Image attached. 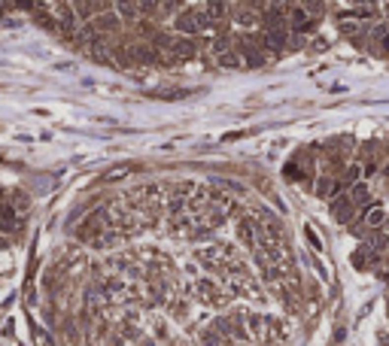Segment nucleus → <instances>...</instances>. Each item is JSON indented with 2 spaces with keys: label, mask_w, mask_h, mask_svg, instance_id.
I'll return each mask as SVG.
<instances>
[{
  "label": "nucleus",
  "mask_w": 389,
  "mask_h": 346,
  "mask_svg": "<svg viewBox=\"0 0 389 346\" xmlns=\"http://www.w3.org/2000/svg\"><path fill=\"white\" fill-rule=\"evenodd\" d=\"M246 331H250V337H261V334H268V316L246 313Z\"/></svg>",
  "instance_id": "ddd939ff"
},
{
  "label": "nucleus",
  "mask_w": 389,
  "mask_h": 346,
  "mask_svg": "<svg viewBox=\"0 0 389 346\" xmlns=\"http://www.w3.org/2000/svg\"><path fill=\"white\" fill-rule=\"evenodd\" d=\"M231 22H234L237 28H243V31H250V28H256V25L261 22V15H259V9H256V6L240 3L237 9H231Z\"/></svg>",
  "instance_id": "423d86ee"
},
{
  "label": "nucleus",
  "mask_w": 389,
  "mask_h": 346,
  "mask_svg": "<svg viewBox=\"0 0 389 346\" xmlns=\"http://www.w3.org/2000/svg\"><path fill=\"white\" fill-rule=\"evenodd\" d=\"M116 12L125 18V22H134L137 15H143V12H140V3H137V0H116Z\"/></svg>",
  "instance_id": "dca6fc26"
},
{
  "label": "nucleus",
  "mask_w": 389,
  "mask_h": 346,
  "mask_svg": "<svg viewBox=\"0 0 389 346\" xmlns=\"http://www.w3.org/2000/svg\"><path fill=\"white\" fill-rule=\"evenodd\" d=\"M289 3L292 0H264V6H286L289 9Z\"/></svg>",
  "instance_id": "aec40b11"
},
{
  "label": "nucleus",
  "mask_w": 389,
  "mask_h": 346,
  "mask_svg": "<svg viewBox=\"0 0 389 346\" xmlns=\"http://www.w3.org/2000/svg\"><path fill=\"white\" fill-rule=\"evenodd\" d=\"M298 3H301L304 9H310V15H320V12H323V3H325V0H298Z\"/></svg>",
  "instance_id": "6ab92c4d"
},
{
  "label": "nucleus",
  "mask_w": 389,
  "mask_h": 346,
  "mask_svg": "<svg viewBox=\"0 0 389 346\" xmlns=\"http://www.w3.org/2000/svg\"><path fill=\"white\" fill-rule=\"evenodd\" d=\"M216 64L225 67V70H237V67H243V55H240L237 49H228V52L216 55Z\"/></svg>",
  "instance_id": "2eb2a0df"
},
{
  "label": "nucleus",
  "mask_w": 389,
  "mask_h": 346,
  "mask_svg": "<svg viewBox=\"0 0 389 346\" xmlns=\"http://www.w3.org/2000/svg\"><path fill=\"white\" fill-rule=\"evenodd\" d=\"M383 15H386V22H389V0H386V6H383Z\"/></svg>",
  "instance_id": "412c9836"
},
{
  "label": "nucleus",
  "mask_w": 389,
  "mask_h": 346,
  "mask_svg": "<svg viewBox=\"0 0 389 346\" xmlns=\"http://www.w3.org/2000/svg\"><path fill=\"white\" fill-rule=\"evenodd\" d=\"M19 231V210L9 200H0V234H15Z\"/></svg>",
  "instance_id": "6e6552de"
},
{
  "label": "nucleus",
  "mask_w": 389,
  "mask_h": 346,
  "mask_svg": "<svg viewBox=\"0 0 389 346\" xmlns=\"http://www.w3.org/2000/svg\"><path fill=\"white\" fill-rule=\"evenodd\" d=\"M194 291H198V298H201L204 304H222V301H225L222 288H219L213 280H198V283H194Z\"/></svg>",
  "instance_id": "1a4fd4ad"
},
{
  "label": "nucleus",
  "mask_w": 389,
  "mask_h": 346,
  "mask_svg": "<svg viewBox=\"0 0 389 346\" xmlns=\"http://www.w3.org/2000/svg\"><path fill=\"white\" fill-rule=\"evenodd\" d=\"M289 28L292 31H298V33H307V31H313V25H316V15H310V9H304L301 3H289Z\"/></svg>",
  "instance_id": "39448f33"
},
{
  "label": "nucleus",
  "mask_w": 389,
  "mask_h": 346,
  "mask_svg": "<svg viewBox=\"0 0 389 346\" xmlns=\"http://www.w3.org/2000/svg\"><path fill=\"white\" fill-rule=\"evenodd\" d=\"M237 240L246 246V249H256L259 246V234H261V222L256 216H240L237 219Z\"/></svg>",
  "instance_id": "20e7f679"
},
{
  "label": "nucleus",
  "mask_w": 389,
  "mask_h": 346,
  "mask_svg": "<svg viewBox=\"0 0 389 346\" xmlns=\"http://www.w3.org/2000/svg\"><path fill=\"white\" fill-rule=\"evenodd\" d=\"M362 176H365V173H362V164H344V170L338 173V179H341V186H344V189L356 186Z\"/></svg>",
  "instance_id": "4468645a"
},
{
  "label": "nucleus",
  "mask_w": 389,
  "mask_h": 346,
  "mask_svg": "<svg viewBox=\"0 0 389 346\" xmlns=\"http://www.w3.org/2000/svg\"><path fill=\"white\" fill-rule=\"evenodd\" d=\"M374 18V15H380V9H377V0H359V3H353L341 18Z\"/></svg>",
  "instance_id": "9b49d317"
},
{
  "label": "nucleus",
  "mask_w": 389,
  "mask_h": 346,
  "mask_svg": "<svg viewBox=\"0 0 389 346\" xmlns=\"http://www.w3.org/2000/svg\"><path fill=\"white\" fill-rule=\"evenodd\" d=\"M92 28L97 33H116L122 28V15L119 12H100V15L92 18Z\"/></svg>",
  "instance_id": "9d476101"
},
{
  "label": "nucleus",
  "mask_w": 389,
  "mask_h": 346,
  "mask_svg": "<svg viewBox=\"0 0 389 346\" xmlns=\"http://www.w3.org/2000/svg\"><path fill=\"white\" fill-rule=\"evenodd\" d=\"M201 6H204V12H207V18H210L213 28H222L228 18H231V9H228L225 0H207V3H201Z\"/></svg>",
  "instance_id": "0eeeda50"
},
{
  "label": "nucleus",
  "mask_w": 389,
  "mask_h": 346,
  "mask_svg": "<svg viewBox=\"0 0 389 346\" xmlns=\"http://www.w3.org/2000/svg\"><path fill=\"white\" fill-rule=\"evenodd\" d=\"M304 237H307V243L313 252H323V240H320V234L313 231V225H304Z\"/></svg>",
  "instance_id": "a211bd4d"
},
{
  "label": "nucleus",
  "mask_w": 389,
  "mask_h": 346,
  "mask_svg": "<svg viewBox=\"0 0 389 346\" xmlns=\"http://www.w3.org/2000/svg\"><path fill=\"white\" fill-rule=\"evenodd\" d=\"M107 216H110V210H95V213H88V216L82 219V225L76 228V240L95 246L100 237H103V231L110 228V225H107Z\"/></svg>",
  "instance_id": "f03ea898"
},
{
  "label": "nucleus",
  "mask_w": 389,
  "mask_h": 346,
  "mask_svg": "<svg viewBox=\"0 0 389 346\" xmlns=\"http://www.w3.org/2000/svg\"><path fill=\"white\" fill-rule=\"evenodd\" d=\"M210 28H213V25H210L204 6H189V9H183L180 15L173 18V31L180 36H198L201 31H210Z\"/></svg>",
  "instance_id": "f257e3e1"
},
{
  "label": "nucleus",
  "mask_w": 389,
  "mask_h": 346,
  "mask_svg": "<svg viewBox=\"0 0 389 346\" xmlns=\"http://www.w3.org/2000/svg\"><path fill=\"white\" fill-rule=\"evenodd\" d=\"M362 225H365L368 231H380V228L386 225V210H380V207L365 210V213H362Z\"/></svg>",
  "instance_id": "f8f14e48"
},
{
  "label": "nucleus",
  "mask_w": 389,
  "mask_h": 346,
  "mask_svg": "<svg viewBox=\"0 0 389 346\" xmlns=\"http://www.w3.org/2000/svg\"><path fill=\"white\" fill-rule=\"evenodd\" d=\"M167 58H164V64H180V61H192L194 55H198V40L194 36H176L173 40V46H170V52H164Z\"/></svg>",
  "instance_id": "7ed1b4c3"
},
{
  "label": "nucleus",
  "mask_w": 389,
  "mask_h": 346,
  "mask_svg": "<svg viewBox=\"0 0 389 346\" xmlns=\"http://www.w3.org/2000/svg\"><path fill=\"white\" fill-rule=\"evenodd\" d=\"M173 40H176V36H170L167 31H158V33L152 36V40H149V43H152V46H155L158 52H170V46H173Z\"/></svg>",
  "instance_id": "f3484780"
}]
</instances>
